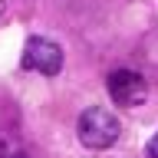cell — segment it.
<instances>
[{"mask_svg":"<svg viewBox=\"0 0 158 158\" xmlns=\"http://www.w3.org/2000/svg\"><path fill=\"white\" fill-rule=\"evenodd\" d=\"M76 135H79V142L86 148H96L99 152V148H109V145L118 142L122 122L115 118V112H109V109H102V106H92V109H86V112L79 115Z\"/></svg>","mask_w":158,"mask_h":158,"instance_id":"obj_1","label":"cell"},{"mask_svg":"<svg viewBox=\"0 0 158 158\" xmlns=\"http://www.w3.org/2000/svg\"><path fill=\"white\" fill-rule=\"evenodd\" d=\"M10 158H30V155H10Z\"/></svg>","mask_w":158,"mask_h":158,"instance_id":"obj_6","label":"cell"},{"mask_svg":"<svg viewBox=\"0 0 158 158\" xmlns=\"http://www.w3.org/2000/svg\"><path fill=\"white\" fill-rule=\"evenodd\" d=\"M0 20H3V0H0Z\"/></svg>","mask_w":158,"mask_h":158,"instance_id":"obj_5","label":"cell"},{"mask_svg":"<svg viewBox=\"0 0 158 158\" xmlns=\"http://www.w3.org/2000/svg\"><path fill=\"white\" fill-rule=\"evenodd\" d=\"M23 66L33 69V73H43V76H56L63 69V49H59V43H53L46 36L27 40V46H23Z\"/></svg>","mask_w":158,"mask_h":158,"instance_id":"obj_3","label":"cell"},{"mask_svg":"<svg viewBox=\"0 0 158 158\" xmlns=\"http://www.w3.org/2000/svg\"><path fill=\"white\" fill-rule=\"evenodd\" d=\"M145 152H148V158H158V132H155V135H152V138H148Z\"/></svg>","mask_w":158,"mask_h":158,"instance_id":"obj_4","label":"cell"},{"mask_svg":"<svg viewBox=\"0 0 158 158\" xmlns=\"http://www.w3.org/2000/svg\"><path fill=\"white\" fill-rule=\"evenodd\" d=\"M106 89H109V99L122 109H138L148 99V82L135 69H115L106 79Z\"/></svg>","mask_w":158,"mask_h":158,"instance_id":"obj_2","label":"cell"}]
</instances>
